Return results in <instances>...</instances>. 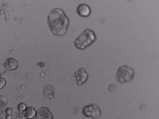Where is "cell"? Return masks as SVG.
Wrapping results in <instances>:
<instances>
[{"mask_svg": "<svg viewBox=\"0 0 159 119\" xmlns=\"http://www.w3.org/2000/svg\"><path fill=\"white\" fill-rule=\"evenodd\" d=\"M135 75V71L132 68L125 65L120 67L116 75L117 82L120 84L130 82Z\"/></svg>", "mask_w": 159, "mask_h": 119, "instance_id": "cell-3", "label": "cell"}, {"mask_svg": "<svg viewBox=\"0 0 159 119\" xmlns=\"http://www.w3.org/2000/svg\"><path fill=\"white\" fill-rule=\"evenodd\" d=\"M7 99L5 96H0V107H4L6 105Z\"/></svg>", "mask_w": 159, "mask_h": 119, "instance_id": "cell-10", "label": "cell"}, {"mask_svg": "<svg viewBox=\"0 0 159 119\" xmlns=\"http://www.w3.org/2000/svg\"><path fill=\"white\" fill-rule=\"evenodd\" d=\"M82 113L85 117H92L93 119H98L102 116L101 109L95 104L86 106L82 110Z\"/></svg>", "mask_w": 159, "mask_h": 119, "instance_id": "cell-4", "label": "cell"}, {"mask_svg": "<svg viewBox=\"0 0 159 119\" xmlns=\"http://www.w3.org/2000/svg\"><path fill=\"white\" fill-rule=\"evenodd\" d=\"M11 109L10 108H7L6 110V112L7 115H11Z\"/></svg>", "mask_w": 159, "mask_h": 119, "instance_id": "cell-13", "label": "cell"}, {"mask_svg": "<svg viewBox=\"0 0 159 119\" xmlns=\"http://www.w3.org/2000/svg\"><path fill=\"white\" fill-rule=\"evenodd\" d=\"M6 84V80L2 77H0V89H2Z\"/></svg>", "mask_w": 159, "mask_h": 119, "instance_id": "cell-12", "label": "cell"}, {"mask_svg": "<svg viewBox=\"0 0 159 119\" xmlns=\"http://www.w3.org/2000/svg\"><path fill=\"white\" fill-rule=\"evenodd\" d=\"M77 12L81 17H88L91 15V9L90 7L86 4H81L77 8Z\"/></svg>", "mask_w": 159, "mask_h": 119, "instance_id": "cell-7", "label": "cell"}, {"mask_svg": "<svg viewBox=\"0 0 159 119\" xmlns=\"http://www.w3.org/2000/svg\"><path fill=\"white\" fill-rule=\"evenodd\" d=\"M36 119H53L52 113L48 108L43 107L40 108L37 112Z\"/></svg>", "mask_w": 159, "mask_h": 119, "instance_id": "cell-6", "label": "cell"}, {"mask_svg": "<svg viewBox=\"0 0 159 119\" xmlns=\"http://www.w3.org/2000/svg\"><path fill=\"white\" fill-rule=\"evenodd\" d=\"M3 65L7 70L13 71L17 68L18 63L16 60L14 59L9 58L5 61Z\"/></svg>", "mask_w": 159, "mask_h": 119, "instance_id": "cell-8", "label": "cell"}, {"mask_svg": "<svg viewBox=\"0 0 159 119\" xmlns=\"http://www.w3.org/2000/svg\"><path fill=\"white\" fill-rule=\"evenodd\" d=\"M6 119H11V115H7L6 116Z\"/></svg>", "mask_w": 159, "mask_h": 119, "instance_id": "cell-14", "label": "cell"}, {"mask_svg": "<svg viewBox=\"0 0 159 119\" xmlns=\"http://www.w3.org/2000/svg\"><path fill=\"white\" fill-rule=\"evenodd\" d=\"M48 22L50 31L57 36H64L67 32L69 20L64 11L60 8H55L49 13Z\"/></svg>", "mask_w": 159, "mask_h": 119, "instance_id": "cell-1", "label": "cell"}, {"mask_svg": "<svg viewBox=\"0 0 159 119\" xmlns=\"http://www.w3.org/2000/svg\"><path fill=\"white\" fill-rule=\"evenodd\" d=\"M17 108H18V111H19L20 112H24L25 110L26 109V105H25V104L24 103H20L18 105Z\"/></svg>", "mask_w": 159, "mask_h": 119, "instance_id": "cell-11", "label": "cell"}, {"mask_svg": "<svg viewBox=\"0 0 159 119\" xmlns=\"http://www.w3.org/2000/svg\"><path fill=\"white\" fill-rule=\"evenodd\" d=\"M97 36L94 31L86 29L78 36L74 41L75 48L80 50H84L91 46L96 41Z\"/></svg>", "mask_w": 159, "mask_h": 119, "instance_id": "cell-2", "label": "cell"}, {"mask_svg": "<svg viewBox=\"0 0 159 119\" xmlns=\"http://www.w3.org/2000/svg\"><path fill=\"white\" fill-rule=\"evenodd\" d=\"M2 73L1 72H0V75H1V74H2Z\"/></svg>", "mask_w": 159, "mask_h": 119, "instance_id": "cell-15", "label": "cell"}, {"mask_svg": "<svg viewBox=\"0 0 159 119\" xmlns=\"http://www.w3.org/2000/svg\"><path fill=\"white\" fill-rule=\"evenodd\" d=\"M24 117L28 119H32L36 117L37 112L32 107H28L22 112Z\"/></svg>", "mask_w": 159, "mask_h": 119, "instance_id": "cell-9", "label": "cell"}, {"mask_svg": "<svg viewBox=\"0 0 159 119\" xmlns=\"http://www.w3.org/2000/svg\"><path fill=\"white\" fill-rule=\"evenodd\" d=\"M74 77L75 78L77 85L81 86L87 81L88 74L84 68H80L75 72Z\"/></svg>", "mask_w": 159, "mask_h": 119, "instance_id": "cell-5", "label": "cell"}]
</instances>
